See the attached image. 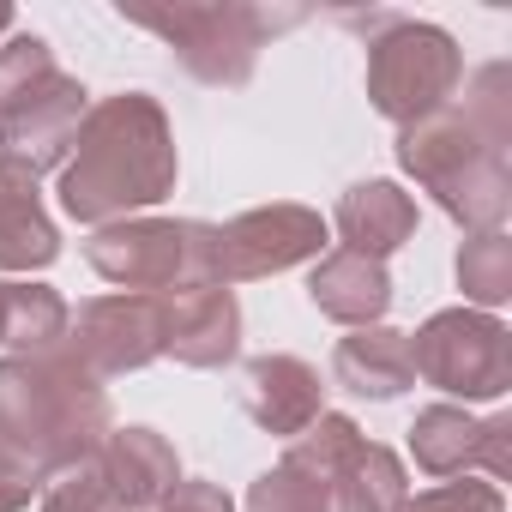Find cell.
Listing matches in <instances>:
<instances>
[{
	"instance_id": "9a60e30c",
	"label": "cell",
	"mask_w": 512,
	"mask_h": 512,
	"mask_svg": "<svg viewBox=\"0 0 512 512\" xmlns=\"http://www.w3.org/2000/svg\"><path fill=\"white\" fill-rule=\"evenodd\" d=\"M308 302H314L326 320L350 326V332L380 326L386 308H392V272H386V260H368V253L338 247V253H326V260L314 266Z\"/></svg>"
},
{
	"instance_id": "277c9868",
	"label": "cell",
	"mask_w": 512,
	"mask_h": 512,
	"mask_svg": "<svg viewBox=\"0 0 512 512\" xmlns=\"http://www.w3.org/2000/svg\"><path fill=\"white\" fill-rule=\"evenodd\" d=\"M85 109L91 91L55 67V49L37 31H13L0 43V157L25 163L31 175L61 169Z\"/></svg>"
},
{
	"instance_id": "7a4b0ae2",
	"label": "cell",
	"mask_w": 512,
	"mask_h": 512,
	"mask_svg": "<svg viewBox=\"0 0 512 512\" xmlns=\"http://www.w3.org/2000/svg\"><path fill=\"white\" fill-rule=\"evenodd\" d=\"M175 175H181V151L163 103L145 91H121L85 109L55 193L73 223L103 229V223L139 217L145 205H163L175 193Z\"/></svg>"
},
{
	"instance_id": "d4e9b609",
	"label": "cell",
	"mask_w": 512,
	"mask_h": 512,
	"mask_svg": "<svg viewBox=\"0 0 512 512\" xmlns=\"http://www.w3.org/2000/svg\"><path fill=\"white\" fill-rule=\"evenodd\" d=\"M37 494H43V470L0 440V512H25Z\"/></svg>"
},
{
	"instance_id": "cb8c5ba5",
	"label": "cell",
	"mask_w": 512,
	"mask_h": 512,
	"mask_svg": "<svg viewBox=\"0 0 512 512\" xmlns=\"http://www.w3.org/2000/svg\"><path fill=\"white\" fill-rule=\"evenodd\" d=\"M398 512H506V494H500V482L452 476V482H434V488L410 494Z\"/></svg>"
},
{
	"instance_id": "4fadbf2b",
	"label": "cell",
	"mask_w": 512,
	"mask_h": 512,
	"mask_svg": "<svg viewBox=\"0 0 512 512\" xmlns=\"http://www.w3.org/2000/svg\"><path fill=\"white\" fill-rule=\"evenodd\" d=\"M241 404H247V416L260 422L266 434L296 440V434H308L326 416V386H320V368L314 362H302L290 350H272V356H253L247 362Z\"/></svg>"
},
{
	"instance_id": "484cf974",
	"label": "cell",
	"mask_w": 512,
	"mask_h": 512,
	"mask_svg": "<svg viewBox=\"0 0 512 512\" xmlns=\"http://www.w3.org/2000/svg\"><path fill=\"white\" fill-rule=\"evenodd\" d=\"M151 512H235V500H229L217 482H187V476H181Z\"/></svg>"
},
{
	"instance_id": "3957f363",
	"label": "cell",
	"mask_w": 512,
	"mask_h": 512,
	"mask_svg": "<svg viewBox=\"0 0 512 512\" xmlns=\"http://www.w3.org/2000/svg\"><path fill=\"white\" fill-rule=\"evenodd\" d=\"M115 434L109 386L91 380L67 350L0 356V440L43 476L79 470Z\"/></svg>"
},
{
	"instance_id": "44dd1931",
	"label": "cell",
	"mask_w": 512,
	"mask_h": 512,
	"mask_svg": "<svg viewBox=\"0 0 512 512\" xmlns=\"http://www.w3.org/2000/svg\"><path fill=\"white\" fill-rule=\"evenodd\" d=\"M458 290H464V308H476V314H494V308L512 302V241H506V229L470 235L458 247Z\"/></svg>"
},
{
	"instance_id": "7402d4cb",
	"label": "cell",
	"mask_w": 512,
	"mask_h": 512,
	"mask_svg": "<svg viewBox=\"0 0 512 512\" xmlns=\"http://www.w3.org/2000/svg\"><path fill=\"white\" fill-rule=\"evenodd\" d=\"M247 512H332V488L290 452L247 482Z\"/></svg>"
},
{
	"instance_id": "52a82bcc",
	"label": "cell",
	"mask_w": 512,
	"mask_h": 512,
	"mask_svg": "<svg viewBox=\"0 0 512 512\" xmlns=\"http://www.w3.org/2000/svg\"><path fill=\"white\" fill-rule=\"evenodd\" d=\"M85 260L127 296H175L211 278V223L199 217H121L91 229Z\"/></svg>"
},
{
	"instance_id": "7c38bea8",
	"label": "cell",
	"mask_w": 512,
	"mask_h": 512,
	"mask_svg": "<svg viewBox=\"0 0 512 512\" xmlns=\"http://www.w3.org/2000/svg\"><path fill=\"white\" fill-rule=\"evenodd\" d=\"M163 302V356L181 368H229L241 356V302L223 284L175 290Z\"/></svg>"
},
{
	"instance_id": "e0dca14e",
	"label": "cell",
	"mask_w": 512,
	"mask_h": 512,
	"mask_svg": "<svg viewBox=\"0 0 512 512\" xmlns=\"http://www.w3.org/2000/svg\"><path fill=\"white\" fill-rule=\"evenodd\" d=\"M332 380L356 398H374V404H392L416 386V368H410V332L398 326H362L350 338H338L332 350Z\"/></svg>"
},
{
	"instance_id": "5b68a950",
	"label": "cell",
	"mask_w": 512,
	"mask_h": 512,
	"mask_svg": "<svg viewBox=\"0 0 512 512\" xmlns=\"http://www.w3.org/2000/svg\"><path fill=\"white\" fill-rule=\"evenodd\" d=\"M127 25L163 37L175 61L199 85H247L260 67L266 37L302 25L296 7H260V0H175V7H121Z\"/></svg>"
},
{
	"instance_id": "603a6c76",
	"label": "cell",
	"mask_w": 512,
	"mask_h": 512,
	"mask_svg": "<svg viewBox=\"0 0 512 512\" xmlns=\"http://www.w3.org/2000/svg\"><path fill=\"white\" fill-rule=\"evenodd\" d=\"M43 512H127V506H121V494L103 482V470H97V458H91V464L61 470V476L49 482Z\"/></svg>"
},
{
	"instance_id": "9c48e42d",
	"label": "cell",
	"mask_w": 512,
	"mask_h": 512,
	"mask_svg": "<svg viewBox=\"0 0 512 512\" xmlns=\"http://www.w3.org/2000/svg\"><path fill=\"white\" fill-rule=\"evenodd\" d=\"M302 260H326V217L308 205H253L229 223H211V278L223 290L278 278Z\"/></svg>"
},
{
	"instance_id": "ac0fdd59",
	"label": "cell",
	"mask_w": 512,
	"mask_h": 512,
	"mask_svg": "<svg viewBox=\"0 0 512 512\" xmlns=\"http://www.w3.org/2000/svg\"><path fill=\"white\" fill-rule=\"evenodd\" d=\"M338 235L350 253H368V260H386L416 235V199L398 181H356L338 199Z\"/></svg>"
},
{
	"instance_id": "d6986e66",
	"label": "cell",
	"mask_w": 512,
	"mask_h": 512,
	"mask_svg": "<svg viewBox=\"0 0 512 512\" xmlns=\"http://www.w3.org/2000/svg\"><path fill=\"white\" fill-rule=\"evenodd\" d=\"M404 500H410L404 458L362 434L332 470V512H398Z\"/></svg>"
},
{
	"instance_id": "4316f807",
	"label": "cell",
	"mask_w": 512,
	"mask_h": 512,
	"mask_svg": "<svg viewBox=\"0 0 512 512\" xmlns=\"http://www.w3.org/2000/svg\"><path fill=\"white\" fill-rule=\"evenodd\" d=\"M7 37H13V7L0 0V43H7Z\"/></svg>"
},
{
	"instance_id": "ffe728a7",
	"label": "cell",
	"mask_w": 512,
	"mask_h": 512,
	"mask_svg": "<svg viewBox=\"0 0 512 512\" xmlns=\"http://www.w3.org/2000/svg\"><path fill=\"white\" fill-rule=\"evenodd\" d=\"M67 302L49 284H0V344L13 356H43L67 344Z\"/></svg>"
},
{
	"instance_id": "30bf717a",
	"label": "cell",
	"mask_w": 512,
	"mask_h": 512,
	"mask_svg": "<svg viewBox=\"0 0 512 512\" xmlns=\"http://www.w3.org/2000/svg\"><path fill=\"white\" fill-rule=\"evenodd\" d=\"M91 380H115V374H139L163 356V302L157 296H97L67 320V344H61Z\"/></svg>"
},
{
	"instance_id": "8fae6325",
	"label": "cell",
	"mask_w": 512,
	"mask_h": 512,
	"mask_svg": "<svg viewBox=\"0 0 512 512\" xmlns=\"http://www.w3.org/2000/svg\"><path fill=\"white\" fill-rule=\"evenodd\" d=\"M506 434H512L506 416L476 422L464 404H428L410 422V458H416V470H428L440 482H452L464 470H488V482H506Z\"/></svg>"
},
{
	"instance_id": "2e32d148",
	"label": "cell",
	"mask_w": 512,
	"mask_h": 512,
	"mask_svg": "<svg viewBox=\"0 0 512 512\" xmlns=\"http://www.w3.org/2000/svg\"><path fill=\"white\" fill-rule=\"evenodd\" d=\"M97 470L121 494L127 512H151L181 482V458H175V446L157 428H115L103 440V452H97Z\"/></svg>"
},
{
	"instance_id": "5bb4252c",
	"label": "cell",
	"mask_w": 512,
	"mask_h": 512,
	"mask_svg": "<svg viewBox=\"0 0 512 512\" xmlns=\"http://www.w3.org/2000/svg\"><path fill=\"white\" fill-rule=\"evenodd\" d=\"M61 260V229L25 163L0 157V272H43Z\"/></svg>"
},
{
	"instance_id": "ba28073f",
	"label": "cell",
	"mask_w": 512,
	"mask_h": 512,
	"mask_svg": "<svg viewBox=\"0 0 512 512\" xmlns=\"http://www.w3.org/2000/svg\"><path fill=\"white\" fill-rule=\"evenodd\" d=\"M410 368L446 398L494 404L512 386V332L476 308H440L410 332Z\"/></svg>"
},
{
	"instance_id": "8992f818",
	"label": "cell",
	"mask_w": 512,
	"mask_h": 512,
	"mask_svg": "<svg viewBox=\"0 0 512 512\" xmlns=\"http://www.w3.org/2000/svg\"><path fill=\"white\" fill-rule=\"evenodd\" d=\"M464 85V49L452 43V31L428 25V19H398V13H374L368 31V103L392 121V127H416L428 115H440Z\"/></svg>"
},
{
	"instance_id": "6da1fadb",
	"label": "cell",
	"mask_w": 512,
	"mask_h": 512,
	"mask_svg": "<svg viewBox=\"0 0 512 512\" xmlns=\"http://www.w3.org/2000/svg\"><path fill=\"white\" fill-rule=\"evenodd\" d=\"M506 145H512V67L506 61H488L470 79L464 103H446L440 115L398 127L404 175L422 193H434V205L470 235L500 229L512 211Z\"/></svg>"
}]
</instances>
